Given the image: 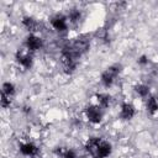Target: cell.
<instances>
[{"label": "cell", "mask_w": 158, "mask_h": 158, "mask_svg": "<svg viewBox=\"0 0 158 158\" xmlns=\"http://www.w3.org/2000/svg\"><path fill=\"white\" fill-rule=\"evenodd\" d=\"M121 73V65L118 64H114L111 67H109L106 70H104L101 73V77H100V81L101 84L105 86V88H109L114 84L115 79L118 77V74Z\"/></svg>", "instance_id": "1"}, {"label": "cell", "mask_w": 158, "mask_h": 158, "mask_svg": "<svg viewBox=\"0 0 158 158\" xmlns=\"http://www.w3.org/2000/svg\"><path fill=\"white\" fill-rule=\"evenodd\" d=\"M102 109L99 105H89L85 109V116L91 123H100L102 120Z\"/></svg>", "instance_id": "2"}, {"label": "cell", "mask_w": 158, "mask_h": 158, "mask_svg": "<svg viewBox=\"0 0 158 158\" xmlns=\"http://www.w3.org/2000/svg\"><path fill=\"white\" fill-rule=\"evenodd\" d=\"M25 44H26V48L31 52H35V51H38L43 47V41L41 37L36 36L35 33H30L27 37H26V41H25Z\"/></svg>", "instance_id": "3"}, {"label": "cell", "mask_w": 158, "mask_h": 158, "mask_svg": "<svg viewBox=\"0 0 158 158\" xmlns=\"http://www.w3.org/2000/svg\"><path fill=\"white\" fill-rule=\"evenodd\" d=\"M67 17L65 16H63V15H54L52 19H51V25H52V27L56 30V31H58V32H63V31H65L67 28H68V23H67Z\"/></svg>", "instance_id": "4"}, {"label": "cell", "mask_w": 158, "mask_h": 158, "mask_svg": "<svg viewBox=\"0 0 158 158\" xmlns=\"http://www.w3.org/2000/svg\"><path fill=\"white\" fill-rule=\"evenodd\" d=\"M16 62L21 65V67H23L25 69H30L31 67H32V63H33V59H32V57H31V54H28V53H26V52H17L16 53Z\"/></svg>", "instance_id": "5"}, {"label": "cell", "mask_w": 158, "mask_h": 158, "mask_svg": "<svg viewBox=\"0 0 158 158\" xmlns=\"http://www.w3.org/2000/svg\"><path fill=\"white\" fill-rule=\"evenodd\" d=\"M136 114V109L131 102H123L120 110V117L122 120H131Z\"/></svg>", "instance_id": "6"}, {"label": "cell", "mask_w": 158, "mask_h": 158, "mask_svg": "<svg viewBox=\"0 0 158 158\" xmlns=\"http://www.w3.org/2000/svg\"><path fill=\"white\" fill-rule=\"evenodd\" d=\"M101 141H102V139L99 138V137H91V138H89V139L86 141V143H85V151H86L93 158L96 157V152H98V148H99V144H100Z\"/></svg>", "instance_id": "7"}, {"label": "cell", "mask_w": 158, "mask_h": 158, "mask_svg": "<svg viewBox=\"0 0 158 158\" xmlns=\"http://www.w3.org/2000/svg\"><path fill=\"white\" fill-rule=\"evenodd\" d=\"M20 152L23 156L35 157L38 153V148H37L36 144H33L31 142H25V143H20Z\"/></svg>", "instance_id": "8"}, {"label": "cell", "mask_w": 158, "mask_h": 158, "mask_svg": "<svg viewBox=\"0 0 158 158\" xmlns=\"http://www.w3.org/2000/svg\"><path fill=\"white\" fill-rule=\"evenodd\" d=\"M111 151H112L111 143H109L107 141H101L96 152V157L94 158H107L111 154Z\"/></svg>", "instance_id": "9"}, {"label": "cell", "mask_w": 158, "mask_h": 158, "mask_svg": "<svg viewBox=\"0 0 158 158\" xmlns=\"http://www.w3.org/2000/svg\"><path fill=\"white\" fill-rule=\"evenodd\" d=\"M96 98V101H98V105L100 107H107L110 104H111V96L106 93H98L95 95Z\"/></svg>", "instance_id": "10"}, {"label": "cell", "mask_w": 158, "mask_h": 158, "mask_svg": "<svg viewBox=\"0 0 158 158\" xmlns=\"http://www.w3.org/2000/svg\"><path fill=\"white\" fill-rule=\"evenodd\" d=\"M22 25H23L28 31H31V32L38 31V30H37V28H38V22H37L33 17H31V16L23 17V19H22Z\"/></svg>", "instance_id": "11"}, {"label": "cell", "mask_w": 158, "mask_h": 158, "mask_svg": "<svg viewBox=\"0 0 158 158\" xmlns=\"http://www.w3.org/2000/svg\"><path fill=\"white\" fill-rule=\"evenodd\" d=\"M56 153L58 154L59 158H81L77 154L75 151L70 148H59V149H56Z\"/></svg>", "instance_id": "12"}, {"label": "cell", "mask_w": 158, "mask_h": 158, "mask_svg": "<svg viewBox=\"0 0 158 158\" xmlns=\"http://www.w3.org/2000/svg\"><path fill=\"white\" fill-rule=\"evenodd\" d=\"M146 107H147V111L148 114L151 115H154L157 111H158V100L154 98V96H149L147 99V102H146Z\"/></svg>", "instance_id": "13"}, {"label": "cell", "mask_w": 158, "mask_h": 158, "mask_svg": "<svg viewBox=\"0 0 158 158\" xmlns=\"http://www.w3.org/2000/svg\"><path fill=\"white\" fill-rule=\"evenodd\" d=\"M15 93H16V88H15V85H14L12 83L6 81V83H4V84H2L1 94L6 95V96H9V98H12V96L15 95Z\"/></svg>", "instance_id": "14"}, {"label": "cell", "mask_w": 158, "mask_h": 158, "mask_svg": "<svg viewBox=\"0 0 158 158\" xmlns=\"http://www.w3.org/2000/svg\"><path fill=\"white\" fill-rule=\"evenodd\" d=\"M135 91L141 96V98H147L149 95V86L146 84H137L135 86Z\"/></svg>", "instance_id": "15"}, {"label": "cell", "mask_w": 158, "mask_h": 158, "mask_svg": "<svg viewBox=\"0 0 158 158\" xmlns=\"http://www.w3.org/2000/svg\"><path fill=\"white\" fill-rule=\"evenodd\" d=\"M80 17H81V14H80V11H79L78 9H72V10L69 11L68 16H67V19L69 20V22H72V23L79 22Z\"/></svg>", "instance_id": "16"}, {"label": "cell", "mask_w": 158, "mask_h": 158, "mask_svg": "<svg viewBox=\"0 0 158 158\" xmlns=\"http://www.w3.org/2000/svg\"><path fill=\"white\" fill-rule=\"evenodd\" d=\"M0 104H1V106H2V107H9V106L11 105V98H9V96H6V95L1 94Z\"/></svg>", "instance_id": "17"}, {"label": "cell", "mask_w": 158, "mask_h": 158, "mask_svg": "<svg viewBox=\"0 0 158 158\" xmlns=\"http://www.w3.org/2000/svg\"><path fill=\"white\" fill-rule=\"evenodd\" d=\"M137 62H138V64H141V65H146V64H148V58H147V56H141V57L137 59Z\"/></svg>", "instance_id": "18"}]
</instances>
